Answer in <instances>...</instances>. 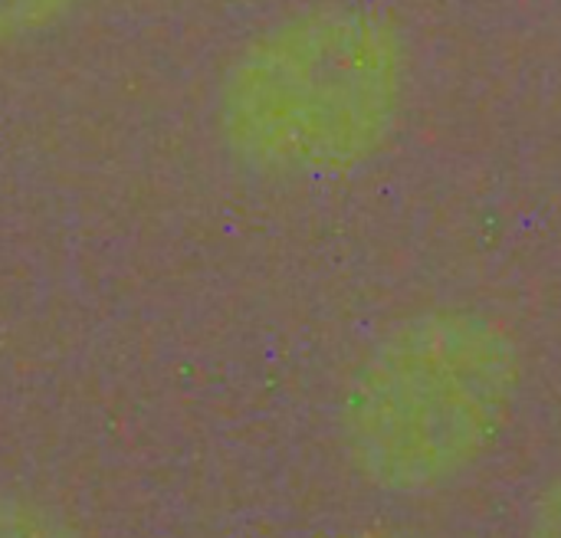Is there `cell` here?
Segmentation results:
<instances>
[{
	"label": "cell",
	"instance_id": "1",
	"mask_svg": "<svg viewBox=\"0 0 561 538\" xmlns=\"http://www.w3.org/2000/svg\"><path fill=\"white\" fill-rule=\"evenodd\" d=\"M408 89L401 26L381 10L329 0L273 20L230 56L214 92V125L250 174L329 184L391 145Z\"/></svg>",
	"mask_w": 561,
	"mask_h": 538
},
{
	"label": "cell",
	"instance_id": "6",
	"mask_svg": "<svg viewBox=\"0 0 561 538\" xmlns=\"http://www.w3.org/2000/svg\"><path fill=\"white\" fill-rule=\"evenodd\" d=\"M342 538H411V536H401V533H385V529H365V533H352V536H342Z\"/></svg>",
	"mask_w": 561,
	"mask_h": 538
},
{
	"label": "cell",
	"instance_id": "4",
	"mask_svg": "<svg viewBox=\"0 0 561 538\" xmlns=\"http://www.w3.org/2000/svg\"><path fill=\"white\" fill-rule=\"evenodd\" d=\"M0 538H82L79 529L53 506L0 493Z\"/></svg>",
	"mask_w": 561,
	"mask_h": 538
},
{
	"label": "cell",
	"instance_id": "3",
	"mask_svg": "<svg viewBox=\"0 0 561 538\" xmlns=\"http://www.w3.org/2000/svg\"><path fill=\"white\" fill-rule=\"evenodd\" d=\"M72 10L76 0H0V49L53 33Z\"/></svg>",
	"mask_w": 561,
	"mask_h": 538
},
{
	"label": "cell",
	"instance_id": "2",
	"mask_svg": "<svg viewBox=\"0 0 561 538\" xmlns=\"http://www.w3.org/2000/svg\"><path fill=\"white\" fill-rule=\"evenodd\" d=\"M519 391L523 345L500 316L477 306L411 312L368 345L342 388L345 463L381 496H440L490 460Z\"/></svg>",
	"mask_w": 561,
	"mask_h": 538
},
{
	"label": "cell",
	"instance_id": "5",
	"mask_svg": "<svg viewBox=\"0 0 561 538\" xmlns=\"http://www.w3.org/2000/svg\"><path fill=\"white\" fill-rule=\"evenodd\" d=\"M523 538H561V473L549 480L529 503Z\"/></svg>",
	"mask_w": 561,
	"mask_h": 538
}]
</instances>
